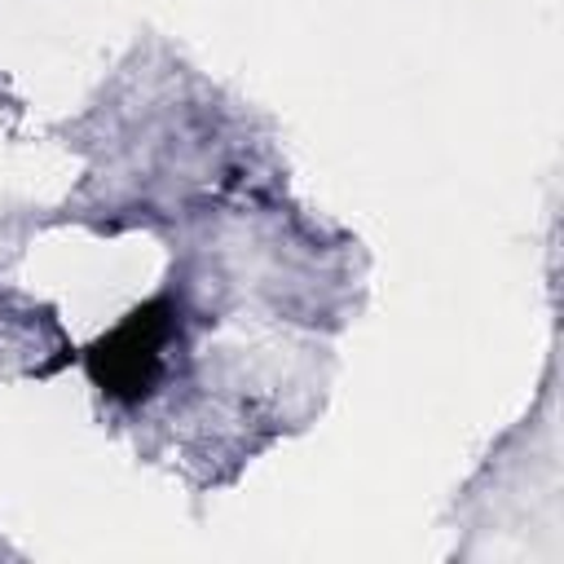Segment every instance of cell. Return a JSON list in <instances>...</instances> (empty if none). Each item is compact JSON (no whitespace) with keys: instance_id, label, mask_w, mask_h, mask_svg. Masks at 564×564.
<instances>
[{"instance_id":"cell-1","label":"cell","mask_w":564,"mask_h":564,"mask_svg":"<svg viewBox=\"0 0 564 564\" xmlns=\"http://www.w3.org/2000/svg\"><path fill=\"white\" fill-rule=\"evenodd\" d=\"M185 335V313L172 291L150 295L132 313H123L101 339L84 348V370L101 397L115 405H141L159 392L172 370V348Z\"/></svg>"}]
</instances>
